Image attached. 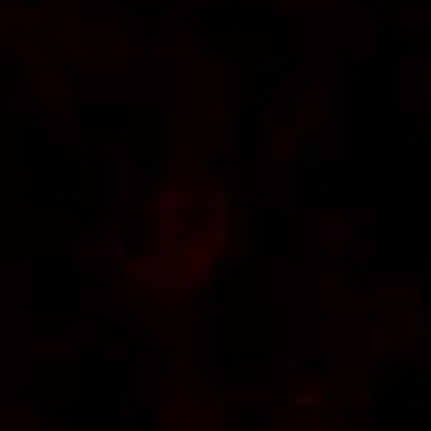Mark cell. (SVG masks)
Returning <instances> with one entry per match:
<instances>
[{
    "label": "cell",
    "mask_w": 431,
    "mask_h": 431,
    "mask_svg": "<svg viewBox=\"0 0 431 431\" xmlns=\"http://www.w3.org/2000/svg\"><path fill=\"white\" fill-rule=\"evenodd\" d=\"M193 216H195V222L216 225V222H227V219H230V210H225L222 204L210 202V204H199V207L193 210Z\"/></svg>",
    "instance_id": "cell-10"
},
{
    "label": "cell",
    "mask_w": 431,
    "mask_h": 431,
    "mask_svg": "<svg viewBox=\"0 0 431 431\" xmlns=\"http://www.w3.org/2000/svg\"><path fill=\"white\" fill-rule=\"evenodd\" d=\"M420 78H425V81H431V58H428V61H423V64H420Z\"/></svg>",
    "instance_id": "cell-35"
},
{
    "label": "cell",
    "mask_w": 431,
    "mask_h": 431,
    "mask_svg": "<svg viewBox=\"0 0 431 431\" xmlns=\"http://www.w3.org/2000/svg\"><path fill=\"white\" fill-rule=\"evenodd\" d=\"M325 24H374V12L371 9H322Z\"/></svg>",
    "instance_id": "cell-7"
},
{
    "label": "cell",
    "mask_w": 431,
    "mask_h": 431,
    "mask_svg": "<svg viewBox=\"0 0 431 431\" xmlns=\"http://www.w3.org/2000/svg\"><path fill=\"white\" fill-rule=\"evenodd\" d=\"M204 239L213 247H225L230 242V225L227 222H216V225H204Z\"/></svg>",
    "instance_id": "cell-12"
},
{
    "label": "cell",
    "mask_w": 431,
    "mask_h": 431,
    "mask_svg": "<svg viewBox=\"0 0 431 431\" xmlns=\"http://www.w3.org/2000/svg\"><path fill=\"white\" fill-rule=\"evenodd\" d=\"M322 107H325V84L319 81V78H313V81H308L297 92L293 109H299V112H319Z\"/></svg>",
    "instance_id": "cell-4"
},
{
    "label": "cell",
    "mask_w": 431,
    "mask_h": 431,
    "mask_svg": "<svg viewBox=\"0 0 431 431\" xmlns=\"http://www.w3.org/2000/svg\"><path fill=\"white\" fill-rule=\"evenodd\" d=\"M195 175H199V173H195V170H182V175H175V187H190V184H195Z\"/></svg>",
    "instance_id": "cell-27"
},
{
    "label": "cell",
    "mask_w": 431,
    "mask_h": 431,
    "mask_svg": "<svg viewBox=\"0 0 431 431\" xmlns=\"http://www.w3.org/2000/svg\"><path fill=\"white\" fill-rule=\"evenodd\" d=\"M124 305H127L124 293H109V297L101 299V308H124Z\"/></svg>",
    "instance_id": "cell-26"
},
{
    "label": "cell",
    "mask_w": 431,
    "mask_h": 431,
    "mask_svg": "<svg viewBox=\"0 0 431 431\" xmlns=\"http://www.w3.org/2000/svg\"><path fill=\"white\" fill-rule=\"evenodd\" d=\"M279 288H322V276H276Z\"/></svg>",
    "instance_id": "cell-18"
},
{
    "label": "cell",
    "mask_w": 431,
    "mask_h": 431,
    "mask_svg": "<svg viewBox=\"0 0 431 431\" xmlns=\"http://www.w3.org/2000/svg\"><path fill=\"white\" fill-rule=\"evenodd\" d=\"M310 354L319 357L322 354V310L313 308L310 313Z\"/></svg>",
    "instance_id": "cell-15"
},
{
    "label": "cell",
    "mask_w": 431,
    "mask_h": 431,
    "mask_svg": "<svg viewBox=\"0 0 431 431\" xmlns=\"http://www.w3.org/2000/svg\"><path fill=\"white\" fill-rule=\"evenodd\" d=\"M141 58V46H139V37L132 35V29H127V35H124V61H139Z\"/></svg>",
    "instance_id": "cell-20"
},
{
    "label": "cell",
    "mask_w": 431,
    "mask_h": 431,
    "mask_svg": "<svg viewBox=\"0 0 431 431\" xmlns=\"http://www.w3.org/2000/svg\"><path fill=\"white\" fill-rule=\"evenodd\" d=\"M184 267L193 273V279H204L216 267V256H210V253H193V256L184 262Z\"/></svg>",
    "instance_id": "cell-11"
},
{
    "label": "cell",
    "mask_w": 431,
    "mask_h": 431,
    "mask_svg": "<svg viewBox=\"0 0 431 431\" xmlns=\"http://www.w3.org/2000/svg\"><path fill=\"white\" fill-rule=\"evenodd\" d=\"M130 290H150L152 297H173V293L182 290V276H179V267L173 265H141L135 270V276L127 279Z\"/></svg>",
    "instance_id": "cell-1"
},
{
    "label": "cell",
    "mask_w": 431,
    "mask_h": 431,
    "mask_svg": "<svg viewBox=\"0 0 431 431\" xmlns=\"http://www.w3.org/2000/svg\"><path fill=\"white\" fill-rule=\"evenodd\" d=\"M21 288L24 285V276H0V288Z\"/></svg>",
    "instance_id": "cell-31"
},
{
    "label": "cell",
    "mask_w": 431,
    "mask_h": 431,
    "mask_svg": "<svg viewBox=\"0 0 431 431\" xmlns=\"http://www.w3.org/2000/svg\"><path fill=\"white\" fill-rule=\"evenodd\" d=\"M319 242L328 245V247H345L351 242V222L340 213H328L319 219Z\"/></svg>",
    "instance_id": "cell-2"
},
{
    "label": "cell",
    "mask_w": 431,
    "mask_h": 431,
    "mask_svg": "<svg viewBox=\"0 0 431 431\" xmlns=\"http://www.w3.org/2000/svg\"><path fill=\"white\" fill-rule=\"evenodd\" d=\"M124 190H127V195H135V193H139V190H141V182H139V179H135V175H130V179L124 182Z\"/></svg>",
    "instance_id": "cell-30"
},
{
    "label": "cell",
    "mask_w": 431,
    "mask_h": 431,
    "mask_svg": "<svg viewBox=\"0 0 431 431\" xmlns=\"http://www.w3.org/2000/svg\"><path fill=\"white\" fill-rule=\"evenodd\" d=\"M104 245H107V236H104V239H98L95 245H87V247H81V250H78V256H81V259H95V262H98V256H101Z\"/></svg>",
    "instance_id": "cell-24"
},
{
    "label": "cell",
    "mask_w": 431,
    "mask_h": 431,
    "mask_svg": "<svg viewBox=\"0 0 431 431\" xmlns=\"http://www.w3.org/2000/svg\"><path fill=\"white\" fill-rule=\"evenodd\" d=\"M259 170H262L265 182H273V179H276V173H279V155H267V159H262Z\"/></svg>",
    "instance_id": "cell-21"
},
{
    "label": "cell",
    "mask_w": 431,
    "mask_h": 431,
    "mask_svg": "<svg viewBox=\"0 0 431 431\" xmlns=\"http://www.w3.org/2000/svg\"><path fill=\"white\" fill-rule=\"evenodd\" d=\"M319 6H322V9H334L337 0H319Z\"/></svg>",
    "instance_id": "cell-38"
},
{
    "label": "cell",
    "mask_w": 431,
    "mask_h": 431,
    "mask_svg": "<svg viewBox=\"0 0 431 431\" xmlns=\"http://www.w3.org/2000/svg\"><path fill=\"white\" fill-rule=\"evenodd\" d=\"M182 199H184V190L182 187H173V190H164L152 199V216L159 222H170L179 216V207H182Z\"/></svg>",
    "instance_id": "cell-5"
},
{
    "label": "cell",
    "mask_w": 431,
    "mask_h": 431,
    "mask_svg": "<svg viewBox=\"0 0 431 431\" xmlns=\"http://www.w3.org/2000/svg\"><path fill=\"white\" fill-rule=\"evenodd\" d=\"M417 340H420V357L431 362V302H423L417 310Z\"/></svg>",
    "instance_id": "cell-8"
},
{
    "label": "cell",
    "mask_w": 431,
    "mask_h": 431,
    "mask_svg": "<svg viewBox=\"0 0 431 431\" xmlns=\"http://www.w3.org/2000/svg\"><path fill=\"white\" fill-rule=\"evenodd\" d=\"M293 405L297 408H317V403H319V388L317 385H305L302 391H297V394H293V400H290Z\"/></svg>",
    "instance_id": "cell-17"
},
{
    "label": "cell",
    "mask_w": 431,
    "mask_h": 431,
    "mask_svg": "<svg viewBox=\"0 0 431 431\" xmlns=\"http://www.w3.org/2000/svg\"><path fill=\"white\" fill-rule=\"evenodd\" d=\"M161 58H164V61H170V64H182V61H187L184 49H182L179 44H175V29H167L164 46H161Z\"/></svg>",
    "instance_id": "cell-14"
},
{
    "label": "cell",
    "mask_w": 431,
    "mask_h": 431,
    "mask_svg": "<svg viewBox=\"0 0 431 431\" xmlns=\"http://www.w3.org/2000/svg\"><path fill=\"white\" fill-rule=\"evenodd\" d=\"M155 256H161V259L173 256V247H170V245H161V247H155Z\"/></svg>",
    "instance_id": "cell-36"
},
{
    "label": "cell",
    "mask_w": 431,
    "mask_h": 431,
    "mask_svg": "<svg viewBox=\"0 0 431 431\" xmlns=\"http://www.w3.org/2000/svg\"><path fill=\"white\" fill-rule=\"evenodd\" d=\"M423 270V262L417 256H382L377 259L374 265V273L377 276H388V273H420Z\"/></svg>",
    "instance_id": "cell-6"
},
{
    "label": "cell",
    "mask_w": 431,
    "mask_h": 431,
    "mask_svg": "<svg viewBox=\"0 0 431 431\" xmlns=\"http://www.w3.org/2000/svg\"><path fill=\"white\" fill-rule=\"evenodd\" d=\"M9 368L15 374H26V360L24 357H9Z\"/></svg>",
    "instance_id": "cell-29"
},
{
    "label": "cell",
    "mask_w": 431,
    "mask_h": 431,
    "mask_svg": "<svg viewBox=\"0 0 431 431\" xmlns=\"http://www.w3.org/2000/svg\"><path fill=\"white\" fill-rule=\"evenodd\" d=\"M423 204L431 207V155L423 159Z\"/></svg>",
    "instance_id": "cell-22"
},
{
    "label": "cell",
    "mask_w": 431,
    "mask_h": 431,
    "mask_svg": "<svg viewBox=\"0 0 431 431\" xmlns=\"http://www.w3.org/2000/svg\"><path fill=\"white\" fill-rule=\"evenodd\" d=\"M213 202L216 204H222L225 210H236V204H239V195H236V187L233 184H227V182H222L219 187H216V193H213Z\"/></svg>",
    "instance_id": "cell-13"
},
{
    "label": "cell",
    "mask_w": 431,
    "mask_h": 431,
    "mask_svg": "<svg viewBox=\"0 0 431 431\" xmlns=\"http://www.w3.org/2000/svg\"><path fill=\"white\" fill-rule=\"evenodd\" d=\"M64 118H69V121H78L81 115H78V109H64Z\"/></svg>",
    "instance_id": "cell-37"
},
{
    "label": "cell",
    "mask_w": 431,
    "mask_h": 431,
    "mask_svg": "<svg viewBox=\"0 0 431 431\" xmlns=\"http://www.w3.org/2000/svg\"><path fill=\"white\" fill-rule=\"evenodd\" d=\"M175 135H179V112L170 109L167 112V155H179V141H175Z\"/></svg>",
    "instance_id": "cell-19"
},
{
    "label": "cell",
    "mask_w": 431,
    "mask_h": 431,
    "mask_svg": "<svg viewBox=\"0 0 431 431\" xmlns=\"http://www.w3.org/2000/svg\"><path fill=\"white\" fill-rule=\"evenodd\" d=\"M170 164L175 167V170H195V173H199V170H204L207 167V159H204V155H173V159H170Z\"/></svg>",
    "instance_id": "cell-16"
},
{
    "label": "cell",
    "mask_w": 431,
    "mask_h": 431,
    "mask_svg": "<svg viewBox=\"0 0 431 431\" xmlns=\"http://www.w3.org/2000/svg\"><path fill=\"white\" fill-rule=\"evenodd\" d=\"M29 3L26 0H0V15H9V12H26Z\"/></svg>",
    "instance_id": "cell-25"
},
{
    "label": "cell",
    "mask_w": 431,
    "mask_h": 431,
    "mask_svg": "<svg viewBox=\"0 0 431 431\" xmlns=\"http://www.w3.org/2000/svg\"><path fill=\"white\" fill-rule=\"evenodd\" d=\"M81 35H84V32H78V24H69V26L61 32V44L69 46V49H75L78 41H81Z\"/></svg>",
    "instance_id": "cell-23"
},
{
    "label": "cell",
    "mask_w": 431,
    "mask_h": 431,
    "mask_svg": "<svg viewBox=\"0 0 431 431\" xmlns=\"http://www.w3.org/2000/svg\"><path fill=\"white\" fill-rule=\"evenodd\" d=\"M78 72H130V61H124V58H118V61H89V58H84V61L75 64Z\"/></svg>",
    "instance_id": "cell-9"
},
{
    "label": "cell",
    "mask_w": 431,
    "mask_h": 431,
    "mask_svg": "<svg viewBox=\"0 0 431 431\" xmlns=\"http://www.w3.org/2000/svg\"><path fill=\"white\" fill-rule=\"evenodd\" d=\"M98 262H101L104 267H109V270H127V265H130V242H127L124 230L109 233Z\"/></svg>",
    "instance_id": "cell-3"
},
{
    "label": "cell",
    "mask_w": 431,
    "mask_h": 431,
    "mask_svg": "<svg viewBox=\"0 0 431 431\" xmlns=\"http://www.w3.org/2000/svg\"><path fill=\"white\" fill-rule=\"evenodd\" d=\"M21 58H24L26 64H37V61H41V49H37V46H24L21 49Z\"/></svg>",
    "instance_id": "cell-28"
},
{
    "label": "cell",
    "mask_w": 431,
    "mask_h": 431,
    "mask_svg": "<svg viewBox=\"0 0 431 431\" xmlns=\"http://www.w3.org/2000/svg\"><path fill=\"white\" fill-rule=\"evenodd\" d=\"M41 21V9H26V26H35Z\"/></svg>",
    "instance_id": "cell-34"
},
{
    "label": "cell",
    "mask_w": 431,
    "mask_h": 431,
    "mask_svg": "<svg viewBox=\"0 0 431 431\" xmlns=\"http://www.w3.org/2000/svg\"><path fill=\"white\" fill-rule=\"evenodd\" d=\"M230 107V67L225 64V109Z\"/></svg>",
    "instance_id": "cell-32"
},
{
    "label": "cell",
    "mask_w": 431,
    "mask_h": 431,
    "mask_svg": "<svg viewBox=\"0 0 431 431\" xmlns=\"http://www.w3.org/2000/svg\"><path fill=\"white\" fill-rule=\"evenodd\" d=\"M299 368H302V357L293 354V357L285 360V371H299Z\"/></svg>",
    "instance_id": "cell-33"
}]
</instances>
